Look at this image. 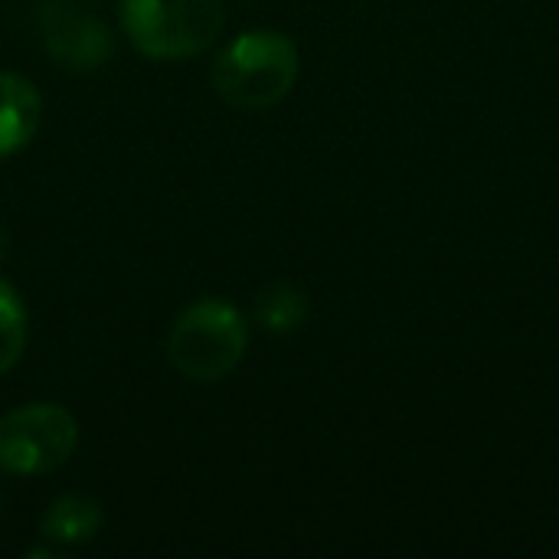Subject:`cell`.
Masks as SVG:
<instances>
[{
	"label": "cell",
	"mask_w": 559,
	"mask_h": 559,
	"mask_svg": "<svg viewBox=\"0 0 559 559\" xmlns=\"http://www.w3.org/2000/svg\"><path fill=\"white\" fill-rule=\"evenodd\" d=\"M298 69V46L285 33L246 29L213 59V88L236 108L262 111L292 92Z\"/></svg>",
	"instance_id": "obj_1"
},
{
	"label": "cell",
	"mask_w": 559,
	"mask_h": 559,
	"mask_svg": "<svg viewBox=\"0 0 559 559\" xmlns=\"http://www.w3.org/2000/svg\"><path fill=\"white\" fill-rule=\"evenodd\" d=\"M249 347V324L242 311L219 298H200L177 314L167 341L170 364L193 383H216L229 377Z\"/></svg>",
	"instance_id": "obj_2"
},
{
	"label": "cell",
	"mask_w": 559,
	"mask_h": 559,
	"mask_svg": "<svg viewBox=\"0 0 559 559\" xmlns=\"http://www.w3.org/2000/svg\"><path fill=\"white\" fill-rule=\"evenodd\" d=\"M128 39L151 59H187L210 49L223 26V0H121Z\"/></svg>",
	"instance_id": "obj_3"
},
{
	"label": "cell",
	"mask_w": 559,
	"mask_h": 559,
	"mask_svg": "<svg viewBox=\"0 0 559 559\" xmlns=\"http://www.w3.org/2000/svg\"><path fill=\"white\" fill-rule=\"evenodd\" d=\"M79 445V423L66 406L29 403L0 416V472L46 475L69 462Z\"/></svg>",
	"instance_id": "obj_4"
},
{
	"label": "cell",
	"mask_w": 559,
	"mask_h": 559,
	"mask_svg": "<svg viewBox=\"0 0 559 559\" xmlns=\"http://www.w3.org/2000/svg\"><path fill=\"white\" fill-rule=\"evenodd\" d=\"M36 29L46 52L59 59L66 69L88 72L105 66L115 52L111 29L98 16L75 10L66 0H43L36 7Z\"/></svg>",
	"instance_id": "obj_5"
},
{
	"label": "cell",
	"mask_w": 559,
	"mask_h": 559,
	"mask_svg": "<svg viewBox=\"0 0 559 559\" xmlns=\"http://www.w3.org/2000/svg\"><path fill=\"white\" fill-rule=\"evenodd\" d=\"M43 102L26 75L0 72V157L26 147L39 128Z\"/></svg>",
	"instance_id": "obj_6"
},
{
	"label": "cell",
	"mask_w": 559,
	"mask_h": 559,
	"mask_svg": "<svg viewBox=\"0 0 559 559\" xmlns=\"http://www.w3.org/2000/svg\"><path fill=\"white\" fill-rule=\"evenodd\" d=\"M102 521H105V511L95 498L62 495L46 508L39 531L46 540H56V544H88L98 534Z\"/></svg>",
	"instance_id": "obj_7"
},
{
	"label": "cell",
	"mask_w": 559,
	"mask_h": 559,
	"mask_svg": "<svg viewBox=\"0 0 559 559\" xmlns=\"http://www.w3.org/2000/svg\"><path fill=\"white\" fill-rule=\"evenodd\" d=\"M255 321L272 334H292L308 321V295L288 282H275L259 292Z\"/></svg>",
	"instance_id": "obj_8"
},
{
	"label": "cell",
	"mask_w": 559,
	"mask_h": 559,
	"mask_svg": "<svg viewBox=\"0 0 559 559\" xmlns=\"http://www.w3.org/2000/svg\"><path fill=\"white\" fill-rule=\"evenodd\" d=\"M26 347V308L13 285L0 282V377L16 367Z\"/></svg>",
	"instance_id": "obj_9"
},
{
	"label": "cell",
	"mask_w": 559,
	"mask_h": 559,
	"mask_svg": "<svg viewBox=\"0 0 559 559\" xmlns=\"http://www.w3.org/2000/svg\"><path fill=\"white\" fill-rule=\"evenodd\" d=\"M3 255H7V229L0 226V262H3Z\"/></svg>",
	"instance_id": "obj_10"
},
{
	"label": "cell",
	"mask_w": 559,
	"mask_h": 559,
	"mask_svg": "<svg viewBox=\"0 0 559 559\" xmlns=\"http://www.w3.org/2000/svg\"><path fill=\"white\" fill-rule=\"evenodd\" d=\"M0 511H3V495H0Z\"/></svg>",
	"instance_id": "obj_11"
}]
</instances>
